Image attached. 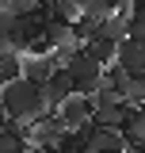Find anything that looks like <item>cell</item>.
I'll list each match as a JSON object with an SVG mask.
<instances>
[{
  "label": "cell",
  "mask_w": 145,
  "mask_h": 153,
  "mask_svg": "<svg viewBox=\"0 0 145 153\" xmlns=\"http://www.w3.org/2000/svg\"><path fill=\"white\" fill-rule=\"evenodd\" d=\"M72 35H76L72 23H65V19H57V16H50V19H46V27H42V42L50 46V54L61 50L65 42H72Z\"/></svg>",
  "instance_id": "9c48e42d"
},
{
  "label": "cell",
  "mask_w": 145,
  "mask_h": 153,
  "mask_svg": "<svg viewBox=\"0 0 145 153\" xmlns=\"http://www.w3.org/2000/svg\"><path fill=\"white\" fill-rule=\"evenodd\" d=\"M141 88H145V73H141Z\"/></svg>",
  "instance_id": "2e32d148"
},
{
  "label": "cell",
  "mask_w": 145,
  "mask_h": 153,
  "mask_svg": "<svg viewBox=\"0 0 145 153\" xmlns=\"http://www.w3.org/2000/svg\"><path fill=\"white\" fill-rule=\"evenodd\" d=\"M92 115H95V100H88V96H69V100L61 103L57 119H61L65 130H84L92 123Z\"/></svg>",
  "instance_id": "3957f363"
},
{
  "label": "cell",
  "mask_w": 145,
  "mask_h": 153,
  "mask_svg": "<svg viewBox=\"0 0 145 153\" xmlns=\"http://www.w3.org/2000/svg\"><path fill=\"white\" fill-rule=\"evenodd\" d=\"M27 134H31V149H57L61 138H65V126H61L57 115H42L38 123L27 126Z\"/></svg>",
  "instance_id": "277c9868"
},
{
  "label": "cell",
  "mask_w": 145,
  "mask_h": 153,
  "mask_svg": "<svg viewBox=\"0 0 145 153\" xmlns=\"http://www.w3.org/2000/svg\"><path fill=\"white\" fill-rule=\"evenodd\" d=\"M0 92H4V76H0Z\"/></svg>",
  "instance_id": "9a60e30c"
},
{
  "label": "cell",
  "mask_w": 145,
  "mask_h": 153,
  "mask_svg": "<svg viewBox=\"0 0 145 153\" xmlns=\"http://www.w3.org/2000/svg\"><path fill=\"white\" fill-rule=\"evenodd\" d=\"M0 4H4V0H0Z\"/></svg>",
  "instance_id": "ac0fdd59"
},
{
  "label": "cell",
  "mask_w": 145,
  "mask_h": 153,
  "mask_svg": "<svg viewBox=\"0 0 145 153\" xmlns=\"http://www.w3.org/2000/svg\"><path fill=\"white\" fill-rule=\"evenodd\" d=\"M0 76H4V84L23 80V54H4L0 57Z\"/></svg>",
  "instance_id": "8fae6325"
},
{
  "label": "cell",
  "mask_w": 145,
  "mask_h": 153,
  "mask_svg": "<svg viewBox=\"0 0 145 153\" xmlns=\"http://www.w3.org/2000/svg\"><path fill=\"white\" fill-rule=\"evenodd\" d=\"M80 134L88 138V153H126V134L122 130H107V126L88 123Z\"/></svg>",
  "instance_id": "8992f818"
},
{
  "label": "cell",
  "mask_w": 145,
  "mask_h": 153,
  "mask_svg": "<svg viewBox=\"0 0 145 153\" xmlns=\"http://www.w3.org/2000/svg\"><path fill=\"white\" fill-rule=\"evenodd\" d=\"M72 73V92L76 96H88V100H95V96L103 92V84H107V69L99 65V61H92L88 54H80L72 65H65Z\"/></svg>",
  "instance_id": "7a4b0ae2"
},
{
  "label": "cell",
  "mask_w": 145,
  "mask_h": 153,
  "mask_svg": "<svg viewBox=\"0 0 145 153\" xmlns=\"http://www.w3.org/2000/svg\"><path fill=\"white\" fill-rule=\"evenodd\" d=\"M57 69H61V65H57L54 54H27V57H23V76H27L31 84H46V80H54Z\"/></svg>",
  "instance_id": "52a82bcc"
},
{
  "label": "cell",
  "mask_w": 145,
  "mask_h": 153,
  "mask_svg": "<svg viewBox=\"0 0 145 153\" xmlns=\"http://www.w3.org/2000/svg\"><path fill=\"white\" fill-rule=\"evenodd\" d=\"M118 69H126L130 76H141L145 73V46L138 38H126V42H118V61H115Z\"/></svg>",
  "instance_id": "ba28073f"
},
{
  "label": "cell",
  "mask_w": 145,
  "mask_h": 153,
  "mask_svg": "<svg viewBox=\"0 0 145 153\" xmlns=\"http://www.w3.org/2000/svg\"><path fill=\"white\" fill-rule=\"evenodd\" d=\"M130 38H145V0H134V12H130Z\"/></svg>",
  "instance_id": "7c38bea8"
},
{
  "label": "cell",
  "mask_w": 145,
  "mask_h": 153,
  "mask_svg": "<svg viewBox=\"0 0 145 153\" xmlns=\"http://www.w3.org/2000/svg\"><path fill=\"white\" fill-rule=\"evenodd\" d=\"M0 111L8 115L12 123H23V126H31L38 123L46 111V103H42V92H38V84H31L27 76L23 80H12V84H4V92H0Z\"/></svg>",
  "instance_id": "6da1fadb"
},
{
  "label": "cell",
  "mask_w": 145,
  "mask_h": 153,
  "mask_svg": "<svg viewBox=\"0 0 145 153\" xmlns=\"http://www.w3.org/2000/svg\"><path fill=\"white\" fill-rule=\"evenodd\" d=\"M69 4H76V8H80V12H84V8H88L92 0H69Z\"/></svg>",
  "instance_id": "5bb4252c"
},
{
  "label": "cell",
  "mask_w": 145,
  "mask_h": 153,
  "mask_svg": "<svg viewBox=\"0 0 145 153\" xmlns=\"http://www.w3.org/2000/svg\"><path fill=\"white\" fill-rule=\"evenodd\" d=\"M54 16L76 27V19H80V8H76V4H69V0H57V4H54Z\"/></svg>",
  "instance_id": "4fadbf2b"
},
{
  "label": "cell",
  "mask_w": 145,
  "mask_h": 153,
  "mask_svg": "<svg viewBox=\"0 0 145 153\" xmlns=\"http://www.w3.org/2000/svg\"><path fill=\"white\" fill-rule=\"evenodd\" d=\"M38 92H42V103H46V111H50V115H57V111H61V103H65L69 96H76V92H72V73H69V69H57V73H54V80L38 84Z\"/></svg>",
  "instance_id": "5b68a950"
},
{
  "label": "cell",
  "mask_w": 145,
  "mask_h": 153,
  "mask_svg": "<svg viewBox=\"0 0 145 153\" xmlns=\"http://www.w3.org/2000/svg\"><path fill=\"white\" fill-rule=\"evenodd\" d=\"M84 54H88L92 61H99L103 69H111V65L118 61V46L107 42V38H92V42H84Z\"/></svg>",
  "instance_id": "30bf717a"
},
{
  "label": "cell",
  "mask_w": 145,
  "mask_h": 153,
  "mask_svg": "<svg viewBox=\"0 0 145 153\" xmlns=\"http://www.w3.org/2000/svg\"><path fill=\"white\" fill-rule=\"evenodd\" d=\"M0 19H4V8H0Z\"/></svg>",
  "instance_id": "e0dca14e"
}]
</instances>
